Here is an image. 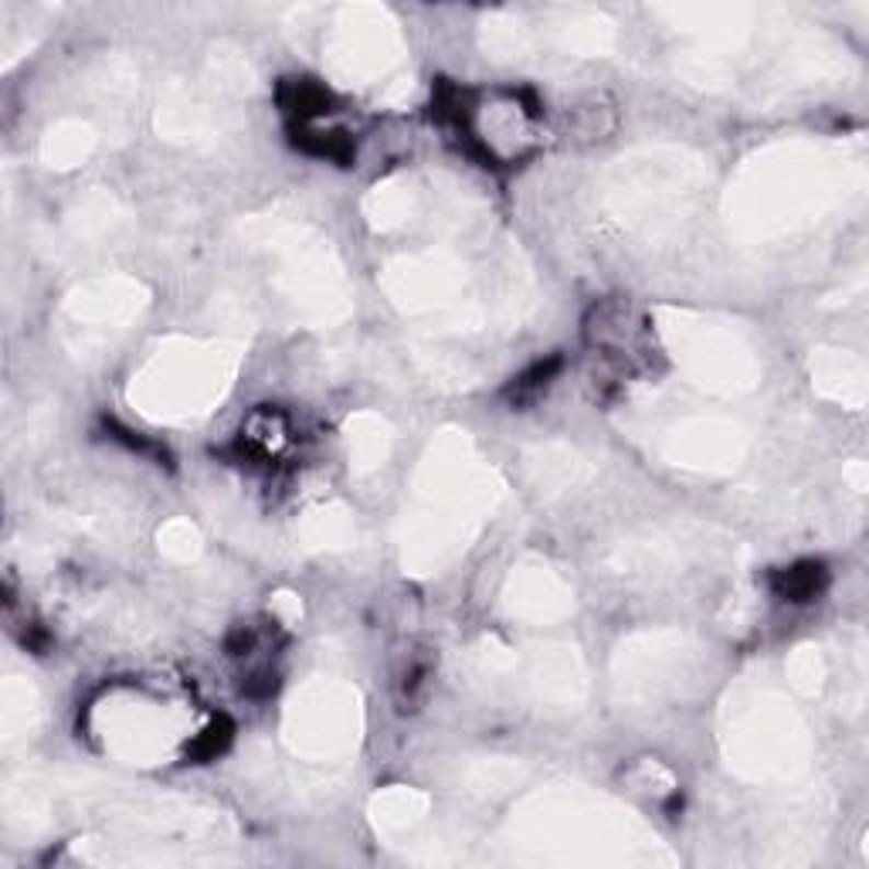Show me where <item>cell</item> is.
<instances>
[{"label":"cell","instance_id":"obj_1","mask_svg":"<svg viewBox=\"0 0 869 869\" xmlns=\"http://www.w3.org/2000/svg\"><path fill=\"white\" fill-rule=\"evenodd\" d=\"M283 106L299 126H306L309 119H317V116L327 113L330 92L323 85H317V82H309V79H296V82L283 85Z\"/></svg>","mask_w":869,"mask_h":869},{"label":"cell","instance_id":"obj_2","mask_svg":"<svg viewBox=\"0 0 869 869\" xmlns=\"http://www.w3.org/2000/svg\"><path fill=\"white\" fill-rule=\"evenodd\" d=\"M775 587L785 602H809L825 587V571L822 564H798V568L781 571L775 578Z\"/></svg>","mask_w":869,"mask_h":869},{"label":"cell","instance_id":"obj_3","mask_svg":"<svg viewBox=\"0 0 869 869\" xmlns=\"http://www.w3.org/2000/svg\"><path fill=\"white\" fill-rule=\"evenodd\" d=\"M561 370V361L558 357H550V361H540L534 364L527 374H519L513 385H510V401L513 404H527V401H537L540 391H547V385L553 380V374Z\"/></svg>","mask_w":869,"mask_h":869}]
</instances>
